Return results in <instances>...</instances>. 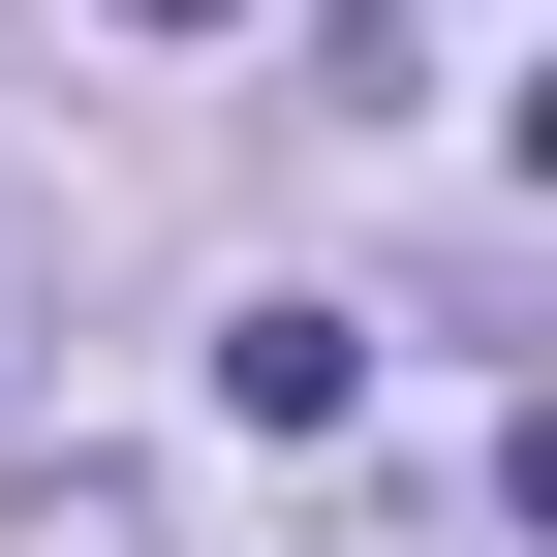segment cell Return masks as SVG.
I'll list each match as a JSON object with an SVG mask.
<instances>
[{
    "label": "cell",
    "mask_w": 557,
    "mask_h": 557,
    "mask_svg": "<svg viewBox=\"0 0 557 557\" xmlns=\"http://www.w3.org/2000/svg\"><path fill=\"white\" fill-rule=\"evenodd\" d=\"M218 403H248V434H341V403H372V310H248Z\"/></svg>",
    "instance_id": "6da1fadb"
},
{
    "label": "cell",
    "mask_w": 557,
    "mask_h": 557,
    "mask_svg": "<svg viewBox=\"0 0 557 557\" xmlns=\"http://www.w3.org/2000/svg\"><path fill=\"white\" fill-rule=\"evenodd\" d=\"M124 32H218V0H124Z\"/></svg>",
    "instance_id": "7a4b0ae2"
}]
</instances>
